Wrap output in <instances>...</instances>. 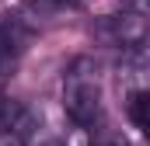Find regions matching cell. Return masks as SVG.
Segmentation results:
<instances>
[{
  "instance_id": "obj_3",
  "label": "cell",
  "mask_w": 150,
  "mask_h": 146,
  "mask_svg": "<svg viewBox=\"0 0 150 146\" xmlns=\"http://www.w3.org/2000/svg\"><path fill=\"white\" fill-rule=\"evenodd\" d=\"M28 38H32V32H28V25L21 18L0 21V84L18 70V59L28 49Z\"/></svg>"
},
{
  "instance_id": "obj_1",
  "label": "cell",
  "mask_w": 150,
  "mask_h": 146,
  "mask_svg": "<svg viewBox=\"0 0 150 146\" xmlns=\"http://www.w3.org/2000/svg\"><path fill=\"white\" fill-rule=\"evenodd\" d=\"M63 105L77 129H94L101 118V87H98V63L91 56H77L63 73Z\"/></svg>"
},
{
  "instance_id": "obj_4",
  "label": "cell",
  "mask_w": 150,
  "mask_h": 146,
  "mask_svg": "<svg viewBox=\"0 0 150 146\" xmlns=\"http://www.w3.org/2000/svg\"><path fill=\"white\" fill-rule=\"evenodd\" d=\"M32 132V111L14 98H0V136L21 139Z\"/></svg>"
},
{
  "instance_id": "obj_2",
  "label": "cell",
  "mask_w": 150,
  "mask_h": 146,
  "mask_svg": "<svg viewBox=\"0 0 150 146\" xmlns=\"http://www.w3.org/2000/svg\"><path fill=\"white\" fill-rule=\"evenodd\" d=\"M98 32L105 38H112L115 45H122V49H140V45H147V14L122 7L108 18H101Z\"/></svg>"
},
{
  "instance_id": "obj_5",
  "label": "cell",
  "mask_w": 150,
  "mask_h": 146,
  "mask_svg": "<svg viewBox=\"0 0 150 146\" xmlns=\"http://www.w3.org/2000/svg\"><path fill=\"white\" fill-rule=\"evenodd\" d=\"M147 108H150L147 87H140V91H129V101H126V115H129V122H133V125H136L140 132H147V129H150Z\"/></svg>"
},
{
  "instance_id": "obj_6",
  "label": "cell",
  "mask_w": 150,
  "mask_h": 146,
  "mask_svg": "<svg viewBox=\"0 0 150 146\" xmlns=\"http://www.w3.org/2000/svg\"><path fill=\"white\" fill-rule=\"evenodd\" d=\"M77 7H84V11H91L94 18H108L115 11H122L126 7V0H74Z\"/></svg>"
}]
</instances>
